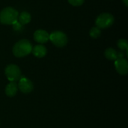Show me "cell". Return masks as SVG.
Wrapping results in <instances>:
<instances>
[{
	"label": "cell",
	"mask_w": 128,
	"mask_h": 128,
	"mask_svg": "<svg viewBox=\"0 0 128 128\" xmlns=\"http://www.w3.org/2000/svg\"><path fill=\"white\" fill-rule=\"evenodd\" d=\"M32 45L29 40L22 39L17 41L13 47V54L17 58H22L32 52Z\"/></svg>",
	"instance_id": "1"
},
{
	"label": "cell",
	"mask_w": 128,
	"mask_h": 128,
	"mask_svg": "<svg viewBox=\"0 0 128 128\" xmlns=\"http://www.w3.org/2000/svg\"><path fill=\"white\" fill-rule=\"evenodd\" d=\"M18 11L11 7H7L0 12V22L4 25H13L18 20Z\"/></svg>",
	"instance_id": "2"
},
{
	"label": "cell",
	"mask_w": 128,
	"mask_h": 128,
	"mask_svg": "<svg viewBox=\"0 0 128 128\" xmlns=\"http://www.w3.org/2000/svg\"><path fill=\"white\" fill-rule=\"evenodd\" d=\"M114 21L115 19L112 14L109 13H103L97 17L95 20V24L96 26L100 29H104L110 27L114 23Z\"/></svg>",
	"instance_id": "3"
},
{
	"label": "cell",
	"mask_w": 128,
	"mask_h": 128,
	"mask_svg": "<svg viewBox=\"0 0 128 128\" xmlns=\"http://www.w3.org/2000/svg\"><path fill=\"white\" fill-rule=\"evenodd\" d=\"M50 41L58 47H64L68 44L67 35L61 31H55L50 34Z\"/></svg>",
	"instance_id": "4"
},
{
	"label": "cell",
	"mask_w": 128,
	"mask_h": 128,
	"mask_svg": "<svg viewBox=\"0 0 128 128\" xmlns=\"http://www.w3.org/2000/svg\"><path fill=\"white\" fill-rule=\"evenodd\" d=\"M4 74L10 82H16L21 77V70L16 64H9L5 68Z\"/></svg>",
	"instance_id": "5"
},
{
	"label": "cell",
	"mask_w": 128,
	"mask_h": 128,
	"mask_svg": "<svg viewBox=\"0 0 128 128\" xmlns=\"http://www.w3.org/2000/svg\"><path fill=\"white\" fill-rule=\"evenodd\" d=\"M18 81H19L18 85H17L18 88L23 94H28L33 90V88H34L33 83L28 78L21 76Z\"/></svg>",
	"instance_id": "6"
},
{
	"label": "cell",
	"mask_w": 128,
	"mask_h": 128,
	"mask_svg": "<svg viewBox=\"0 0 128 128\" xmlns=\"http://www.w3.org/2000/svg\"><path fill=\"white\" fill-rule=\"evenodd\" d=\"M115 68L120 75H126L128 73V62L124 58H117L115 61Z\"/></svg>",
	"instance_id": "7"
},
{
	"label": "cell",
	"mask_w": 128,
	"mask_h": 128,
	"mask_svg": "<svg viewBox=\"0 0 128 128\" xmlns=\"http://www.w3.org/2000/svg\"><path fill=\"white\" fill-rule=\"evenodd\" d=\"M50 34L43 29H38L34 33V39L36 42L39 44H45L49 40Z\"/></svg>",
	"instance_id": "8"
},
{
	"label": "cell",
	"mask_w": 128,
	"mask_h": 128,
	"mask_svg": "<svg viewBox=\"0 0 128 128\" xmlns=\"http://www.w3.org/2000/svg\"><path fill=\"white\" fill-rule=\"evenodd\" d=\"M32 52L35 57L43 58L46 56L47 51H46V48L44 46H43L42 44H40V45H36L34 47H32Z\"/></svg>",
	"instance_id": "9"
},
{
	"label": "cell",
	"mask_w": 128,
	"mask_h": 128,
	"mask_svg": "<svg viewBox=\"0 0 128 128\" xmlns=\"http://www.w3.org/2000/svg\"><path fill=\"white\" fill-rule=\"evenodd\" d=\"M18 91L17 84L15 82H10L5 87V94L8 97H14Z\"/></svg>",
	"instance_id": "10"
},
{
	"label": "cell",
	"mask_w": 128,
	"mask_h": 128,
	"mask_svg": "<svg viewBox=\"0 0 128 128\" xmlns=\"http://www.w3.org/2000/svg\"><path fill=\"white\" fill-rule=\"evenodd\" d=\"M104 55L107 59L111 61H116L118 58V52L112 47L107 48L105 50Z\"/></svg>",
	"instance_id": "11"
},
{
	"label": "cell",
	"mask_w": 128,
	"mask_h": 128,
	"mask_svg": "<svg viewBox=\"0 0 128 128\" xmlns=\"http://www.w3.org/2000/svg\"><path fill=\"white\" fill-rule=\"evenodd\" d=\"M31 20H32L31 14L28 12H27V11H22L20 14H19L18 21L22 25H25V24L29 23Z\"/></svg>",
	"instance_id": "12"
},
{
	"label": "cell",
	"mask_w": 128,
	"mask_h": 128,
	"mask_svg": "<svg viewBox=\"0 0 128 128\" xmlns=\"http://www.w3.org/2000/svg\"><path fill=\"white\" fill-rule=\"evenodd\" d=\"M90 36L93 38H98L100 37V34H101V31L99 28H98L97 26L95 27H92L90 30Z\"/></svg>",
	"instance_id": "13"
},
{
	"label": "cell",
	"mask_w": 128,
	"mask_h": 128,
	"mask_svg": "<svg viewBox=\"0 0 128 128\" xmlns=\"http://www.w3.org/2000/svg\"><path fill=\"white\" fill-rule=\"evenodd\" d=\"M118 46L119 47L120 50H122V51L125 50L128 51V40L126 39H120L118 41Z\"/></svg>",
	"instance_id": "14"
},
{
	"label": "cell",
	"mask_w": 128,
	"mask_h": 128,
	"mask_svg": "<svg viewBox=\"0 0 128 128\" xmlns=\"http://www.w3.org/2000/svg\"><path fill=\"white\" fill-rule=\"evenodd\" d=\"M68 1L71 5L76 6V7L82 5L84 2V0H68Z\"/></svg>",
	"instance_id": "15"
},
{
	"label": "cell",
	"mask_w": 128,
	"mask_h": 128,
	"mask_svg": "<svg viewBox=\"0 0 128 128\" xmlns=\"http://www.w3.org/2000/svg\"><path fill=\"white\" fill-rule=\"evenodd\" d=\"M13 28L15 30V31H20L22 28V25L17 20L16 22H15L13 25Z\"/></svg>",
	"instance_id": "16"
},
{
	"label": "cell",
	"mask_w": 128,
	"mask_h": 128,
	"mask_svg": "<svg viewBox=\"0 0 128 128\" xmlns=\"http://www.w3.org/2000/svg\"><path fill=\"white\" fill-rule=\"evenodd\" d=\"M124 54L123 52H118V58H124Z\"/></svg>",
	"instance_id": "17"
},
{
	"label": "cell",
	"mask_w": 128,
	"mask_h": 128,
	"mask_svg": "<svg viewBox=\"0 0 128 128\" xmlns=\"http://www.w3.org/2000/svg\"><path fill=\"white\" fill-rule=\"evenodd\" d=\"M122 1H123L124 4H125V6H127V7H128V0H122Z\"/></svg>",
	"instance_id": "18"
}]
</instances>
